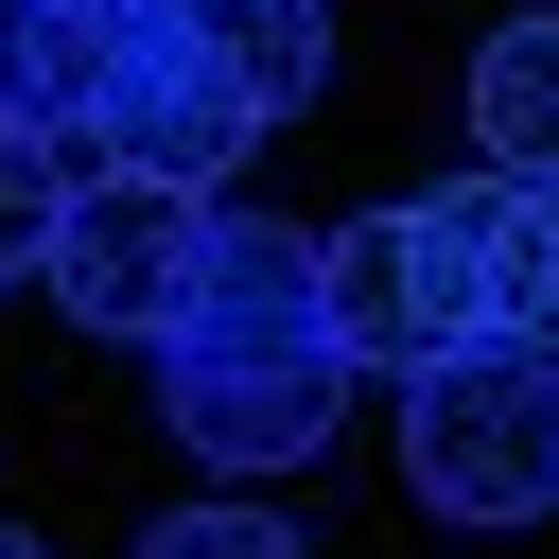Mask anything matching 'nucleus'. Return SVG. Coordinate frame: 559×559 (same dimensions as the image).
<instances>
[{
  "instance_id": "nucleus-12",
  "label": "nucleus",
  "mask_w": 559,
  "mask_h": 559,
  "mask_svg": "<svg viewBox=\"0 0 559 559\" xmlns=\"http://www.w3.org/2000/svg\"><path fill=\"white\" fill-rule=\"evenodd\" d=\"M0 559H35V542H17V524H0Z\"/></svg>"
},
{
  "instance_id": "nucleus-1",
  "label": "nucleus",
  "mask_w": 559,
  "mask_h": 559,
  "mask_svg": "<svg viewBox=\"0 0 559 559\" xmlns=\"http://www.w3.org/2000/svg\"><path fill=\"white\" fill-rule=\"evenodd\" d=\"M157 419L210 454V472H314L332 419H349V349L314 314V227H262L210 192L192 227V280L157 314Z\"/></svg>"
},
{
  "instance_id": "nucleus-7",
  "label": "nucleus",
  "mask_w": 559,
  "mask_h": 559,
  "mask_svg": "<svg viewBox=\"0 0 559 559\" xmlns=\"http://www.w3.org/2000/svg\"><path fill=\"white\" fill-rule=\"evenodd\" d=\"M122 35H140V0H0V122L87 157V122L122 87Z\"/></svg>"
},
{
  "instance_id": "nucleus-10",
  "label": "nucleus",
  "mask_w": 559,
  "mask_h": 559,
  "mask_svg": "<svg viewBox=\"0 0 559 559\" xmlns=\"http://www.w3.org/2000/svg\"><path fill=\"white\" fill-rule=\"evenodd\" d=\"M52 210H70V140H17L0 122V280L52 262Z\"/></svg>"
},
{
  "instance_id": "nucleus-3",
  "label": "nucleus",
  "mask_w": 559,
  "mask_h": 559,
  "mask_svg": "<svg viewBox=\"0 0 559 559\" xmlns=\"http://www.w3.org/2000/svg\"><path fill=\"white\" fill-rule=\"evenodd\" d=\"M192 227H210V192L122 175V157H70V210H52V262H35V280H52L87 332L157 349V314H175V280H192Z\"/></svg>"
},
{
  "instance_id": "nucleus-2",
  "label": "nucleus",
  "mask_w": 559,
  "mask_h": 559,
  "mask_svg": "<svg viewBox=\"0 0 559 559\" xmlns=\"http://www.w3.org/2000/svg\"><path fill=\"white\" fill-rule=\"evenodd\" d=\"M402 489L437 524H542L559 507V349H437L402 367Z\"/></svg>"
},
{
  "instance_id": "nucleus-6",
  "label": "nucleus",
  "mask_w": 559,
  "mask_h": 559,
  "mask_svg": "<svg viewBox=\"0 0 559 559\" xmlns=\"http://www.w3.org/2000/svg\"><path fill=\"white\" fill-rule=\"evenodd\" d=\"M314 314H332V349H349V367H437V349H472V332H454L437 245H419V192H384V210L314 227Z\"/></svg>"
},
{
  "instance_id": "nucleus-8",
  "label": "nucleus",
  "mask_w": 559,
  "mask_h": 559,
  "mask_svg": "<svg viewBox=\"0 0 559 559\" xmlns=\"http://www.w3.org/2000/svg\"><path fill=\"white\" fill-rule=\"evenodd\" d=\"M175 35H192L262 122H297V105L332 87V17H314V0H175Z\"/></svg>"
},
{
  "instance_id": "nucleus-11",
  "label": "nucleus",
  "mask_w": 559,
  "mask_h": 559,
  "mask_svg": "<svg viewBox=\"0 0 559 559\" xmlns=\"http://www.w3.org/2000/svg\"><path fill=\"white\" fill-rule=\"evenodd\" d=\"M140 559H314V542H297L280 507H175V524H157Z\"/></svg>"
},
{
  "instance_id": "nucleus-4",
  "label": "nucleus",
  "mask_w": 559,
  "mask_h": 559,
  "mask_svg": "<svg viewBox=\"0 0 559 559\" xmlns=\"http://www.w3.org/2000/svg\"><path fill=\"white\" fill-rule=\"evenodd\" d=\"M419 245H437V280H454V332L472 349H524V332H559V192L542 175H454V192H419Z\"/></svg>"
},
{
  "instance_id": "nucleus-9",
  "label": "nucleus",
  "mask_w": 559,
  "mask_h": 559,
  "mask_svg": "<svg viewBox=\"0 0 559 559\" xmlns=\"http://www.w3.org/2000/svg\"><path fill=\"white\" fill-rule=\"evenodd\" d=\"M472 140H489V175H542V192H559V0H542V17H489V52H472Z\"/></svg>"
},
{
  "instance_id": "nucleus-5",
  "label": "nucleus",
  "mask_w": 559,
  "mask_h": 559,
  "mask_svg": "<svg viewBox=\"0 0 559 559\" xmlns=\"http://www.w3.org/2000/svg\"><path fill=\"white\" fill-rule=\"evenodd\" d=\"M122 175H175V192H227V157L262 140V105L175 35V0H140V35H122V87H105V122H87Z\"/></svg>"
}]
</instances>
